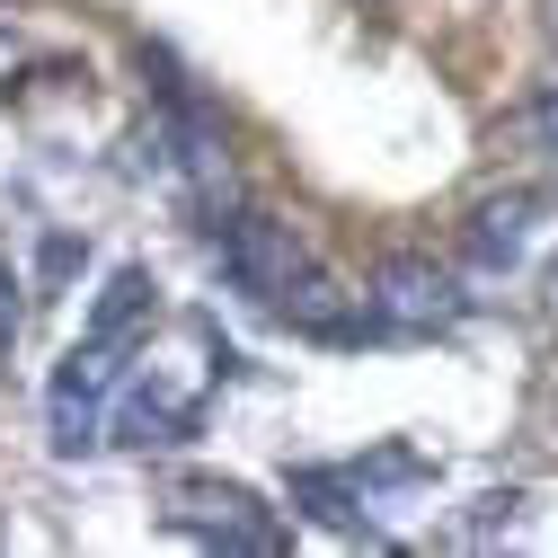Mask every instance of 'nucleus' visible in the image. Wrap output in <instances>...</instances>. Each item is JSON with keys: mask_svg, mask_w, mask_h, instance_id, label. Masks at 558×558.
<instances>
[{"mask_svg": "<svg viewBox=\"0 0 558 558\" xmlns=\"http://www.w3.org/2000/svg\"><path fill=\"white\" fill-rule=\"evenodd\" d=\"M364 311H373L381 328H444V319L461 311V293H452V275H444L435 257H381Z\"/></svg>", "mask_w": 558, "mask_h": 558, "instance_id": "obj_4", "label": "nucleus"}, {"mask_svg": "<svg viewBox=\"0 0 558 558\" xmlns=\"http://www.w3.org/2000/svg\"><path fill=\"white\" fill-rule=\"evenodd\" d=\"M124 345H98V337H81L72 355H62V373H53V390H45V416H53V452L62 461H81V452H98V408H107V390L124 381Z\"/></svg>", "mask_w": 558, "mask_h": 558, "instance_id": "obj_2", "label": "nucleus"}, {"mask_svg": "<svg viewBox=\"0 0 558 558\" xmlns=\"http://www.w3.org/2000/svg\"><path fill=\"white\" fill-rule=\"evenodd\" d=\"M532 133H541V151L558 160V81H549V89L532 98Z\"/></svg>", "mask_w": 558, "mask_h": 558, "instance_id": "obj_10", "label": "nucleus"}, {"mask_svg": "<svg viewBox=\"0 0 558 558\" xmlns=\"http://www.w3.org/2000/svg\"><path fill=\"white\" fill-rule=\"evenodd\" d=\"M72 266H89V240H72V231H53L45 240V284H62Z\"/></svg>", "mask_w": 558, "mask_h": 558, "instance_id": "obj_9", "label": "nucleus"}, {"mask_svg": "<svg viewBox=\"0 0 558 558\" xmlns=\"http://www.w3.org/2000/svg\"><path fill=\"white\" fill-rule=\"evenodd\" d=\"M214 266H222V284L248 293V302H284V284L302 275V240L293 222H275L257 214V204H231V214H214Z\"/></svg>", "mask_w": 558, "mask_h": 558, "instance_id": "obj_1", "label": "nucleus"}, {"mask_svg": "<svg viewBox=\"0 0 558 558\" xmlns=\"http://www.w3.org/2000/svg\"><path fill=\"white\" fill-rule=\"evenodd\" d=\"M195 435V399H169V390H133V408H124V444L133 452H169V444H186Z\"/></svg>", "mask_w": 558, "mask_h": 558, "instance_id": "obj_8", "label": "nucleus"}, {"mask_svg": "<svg viewBox=\"0 0 558 558\" xmlns=\"http://www.w3.org/2000/svg\"><path fill=\"white\" fill-rule=\"evenodd\" d=\"M169 523H178V532H195V541H214V549H284L275 514L248 497L240 478H186Z\"/></svg>", "mask_w": 558, "mask_h": 558, "instance_id": "obj_3", "label": "nucleus"}, {"mask_svg": "<svg viewBox=\"0 0 558 558\" xmlns=\"http://www.w3.org/2000/svg\"><path fill=\"white\" fill-rule=\"evenodd\" d=\"M151 311H160L151 266H116L107 284H98V302H89V337H98V345H133V337L151 328Z\"/></svg>", "mask_w": 558, "mask_h": 558, "instance_id": "obj_6", "label": "nucleus"}, {"mask_svg": "<svg viewBox=\"0 0 558 558\" xmlns=\"http://www.w3.org/2000/svg\"><path fill=\"white\" fill-rule=\"evenodd\" d=\"M10 337H19V275L0 257V355H10Z\"/></svg>", "mask_w": 558, "mask_h": 558, "instance_id": "obj_11", "label": "nucleus"}, {"mask_svg": "<svg viewBox=\"0 0 558 558\" xmlns=\"http://www.w3.org/2000/svg\"><path fill=\"white\" fill-rule=\"evenodd\" d=\"M293 506L311 523L345 532V541H381V523L364 514V497H355V478H345V470H293Z\"/></svg>", "mask_w": 558, "mask_h": 558, "instance_id": "obj_7", "label": "nucleus"}, {"mask_svg": "<svg viewBox=\"0 0 558 558\" xmlns=\"http://www.w3.org/2000/svg\"><path fill=\"white\" fill-rule=\"evenodd\" d=\"M532 222H541V195H532V186L487 195L478 214H470V231H461L470 266H478V275H506V266H523V248H532Z\"/></svg>", "mask_w": 558, "mask_h": 558, "instance_id": "obj_5", "label": "nucleus"}, {"mask_svg": "<svg viewBox=\"0 0 558 558\" xmlns=\"http://www.w3.org/2000/svg\"><path fill=\"white\" fill-rule=\"evenodd\" d=\"M541 10H549V36H558V0H541Z\"/></svg>", "mask_w": 558, "mask_h": 558, "instance_id": "obj_12", "label": "nucleus"}]
</instances>
